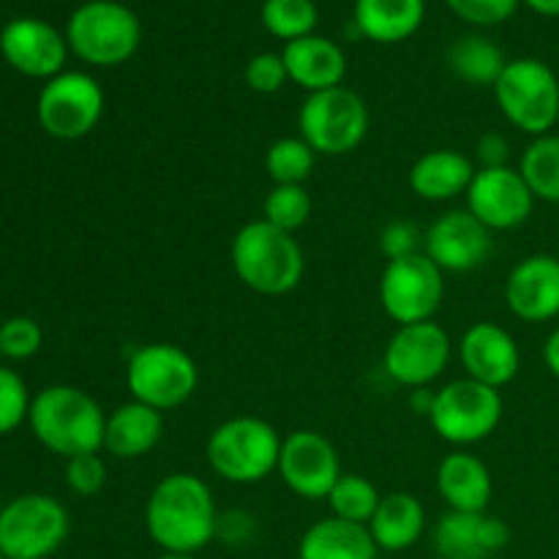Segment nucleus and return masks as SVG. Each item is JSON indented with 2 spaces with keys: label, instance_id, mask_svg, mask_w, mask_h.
Masks as SVG:
<instances>
[{
  "label": "nucleus",
  "instance_id": "f257e3e1",
  "mask_svg": "<svg viewBox=\"0 0 559 559\" xmlns=\"http://www.w3.org/2000/svg\"><path fill=\"white\" fill-rule=\"evenodd\" d=\"M216 497L191 473H173L153 486L145 502V527L153 544L173 555H197L218 535Z\"/></svg>",
  "mask_w": 559,
  "mask_h": 559
},
{
  "label": "nucleus",
  "instance_id": "f03ea898",
  "mask_svg": "<svg viewBox=\"0 0 559 559\" xmlns=\"http://www.w3.org/2000/svg\"><path fill=\"white\" fill-rule=\"evenodd\" d=\"M27 424L33 437L55 456L74 459L104 451L107 413L82 388L49 385L38 391Z\"/></svg>",
  "mask_w": 559,
  "mask_h": 559
},
{
  "label": "nucleus",
  "instance_id": "7ed1b4c3",
  "mask_svg": "<svg viewBox=\"0 0 559 559\" xmlns=\"http://www.w3.org/2000/svg\"><path fill=\"white\" fill-rule=\"evenodd\" d=\"M235 273L254 293L278 298L304 282L306 257L298 238L273 227L265 218L240 227L229 249Z\"/></svg>",
  "mask_w": 559,
  "mask_h": 559
},
{
  "label": "nucleus",
  "instance_id": "20e7f679",
  "mask_svg": "<svg viewBox=\"0 0 559 559\" xmlns=\"http://www.w3.org/2000/svg\"><path fill=\"white\" fill-rule=\"evenodd\" d=\"M282 435L267 420L238 415L211 431L205 459L213 473L227 484L251 486L278 469Z\"/></svg>",
  "mask_w": 559,
  "mask_h": 559
},
{
  "label": "nucleus",
  "instance_id": "39448f33",
  "mask_svg": "<svg viewBox=\"0 0 559 559\" xmlns=\"http://www.w3.org/2000/svg\"><path fill=\"white\" fill-rule=\"evenodd\" d=\"M495 91L502 118L513 129L535 136L551 134L559 118V80L549 63L538 58L508 60Z\"/></svg>",
  "mask_w": 559,
  "mask_h": 559
},
{
  "label": "nucleus",
  "instance_id": "423d86ee",
  "mask_svg": "<svg viewBox=\"0 0 559 559\" xmlns=\"http://www.w3.org/2000/svg\"><path fill=\"white\" fill-rule=\"evenodd\" d=\"M142 38L140 20L118 0H87L66 25L69 49L85 63L112 69L136 52Z\"/></svg>",
  "mask_w": 559,
  "mask_h": 559
},
{
  "label": "nucleus",
  "instance_id": "0eeeda50",
  "mask_svg": "<svg viewBox=\"0 0 559 559\" xmlns=\"http://www.w3.org/2000/svg\"><path fill=\"white\" fill-rule=\"evenodd\" d=\"M126 385L134 402L147 404L158 413H169L189 402L200 385L197 360L183 347L169 342H153L129 358Z\"/></svg>",
  "mask_w": 559,
  "mask_h": 559
},
{
  "label": "nucleus",
  "instance_id": "6e6552de",
  "mask_svg": "<svg viewBox=\"0 0 559 559\" xmlns=\"http://www.w3.org/2000/svg\"><path fill=\"white\" fill-rule=\"evenodd\" d=\"M369 107L349 87L309 93L300 104L298 129L317 156H347L369 134Z\"/></svg>",
  "mask_w": 559,
  "mask_h": 559
},
{
  "label": "nucleus",
  "instance_id": "1a4fd4ad",
  "mask_svg": "<svg viewBox=\"0 0 559 559\" xmlns=\"http://www.w3.org/2000/svg\"><path fill=\"white\" fill-rule=\"evenodd\" d=\"M502 413H506V404H502L500 391L462 377L435 391L429 424L448 445L469 448L495 435Z\"/></svg>",
  "mask_w": 559,
  "mask_h": 559
},
{
  "label": "nucleus",
  "instance_id": "9d476101",
  "mask_svg": "<svg viewBox=\"0 0 559 559\" xmlns=\"http://www.w3.org/2000/svg\"><path fill=\"white\" fill-rule=\"evenodd\" d=\"M69 511L49 495H22L0 511V551L5 559H47L69 538Z\"/></svg>",
  "mask_w": 559,
  "mask_h": 559
},
{
  "label": "nucleus",
  "instance_id": "9b49d317",
  "mask_svg": "<svg viewBox=\"0 0 559 559\" xmlns=\"http://www.w3.org/2000/svg\"><path fill=\"white\" fill-rule=\"evenodd\" d=\"M102 85L85 71H60L44 82L36 102V118L44 134L52 140L74 142L91 134L104 115Z\"/></svg>",
  "mask_w": 559,
  "mask_h": 559
},
{
  "label": "nucleus",
  "instance_id": "f8f14e48",
  "mask_svg": "<svg viewBox=\"0 0 559 559\" xmlns=\"http://www.w3.org/2000/svg\"><path fill=\"white\" fill-rule=\"evenodd\" d=\"M442 298H445V273L424 251L391 260L382 271L380 304L396 325L435 320Z\"/></svg>",
  "mask_w": 559,
  "mask_h": 559
},
{
  "label": "nucleus",
  "instance_id": "ddd939ff",
  "mask_svg": "<svg viewBox=\"0 0 559 559\" xmlns=\"http://www.w3.org/2000/svg\"><path fill=\"white\" fill-rule=\"evenodd\" d=\"M451 355L453 344L445 328L437 325L435 320L415 322V325H399L382 355V366L396 385L418 391L445 374Z\"/></svg>",
  "mask_w": 559,
  "mask_h": 559
},
{
  "label": "nucleus",
  "instance_id": "4468645a",
  "mask_svg": "<svg viewBox=\"0 0 559 559\" xmlns=\"http://www.w3.org/2000/svg\"><path fill=\"white\" fill-rule=\"evenodd\" d=\"M278 475L293 495L304 500H328L336 480L342 478V459L325 435L311 429L284 437Z\"/></svg>",
  "mask_w": 559,
  "mask_h": 559
},
{
  "label": "nucleus",
  "instance_id": "2eb2a0df",
  "mask_svg": "<svg viewBox=\"0 0 559 559\" xmlns=\"http://www.w3.org/2000/svg\"><path fill=\"white\" fill-rule=\"evenodd\" d=\"M467 211L491 233L516 229L533 216L535 194L513 167L478 169L467 189Z\"/></svg>",
  "mask_w": 559,
  "mask_h": 559
},
{
  "label": "nucleus",
  "instance_id": "dca6fc26",
  "mask_svg": "<svg viewBox=\"0 0 559 559\" xmlns=\"http://www.w3.org/2000/svg\"><path fill=\"white\" fill-rule=\"evenodd\" d=\"M491 229L484 227L467 207L445 211L424 235V254L442 273H469L491 254Z\"/></svg>",
  "mask_w": 559,
  "mask_h": 559
},
{
  "label": "nucleus",
  "instance_id": "f3484780",
  "mask_svg": "<svg viewBox=\"0 0 559 559\" xmlns=\"http://www.w3.org/2000/svg\"><path fill=\"white\" fill-rule=\"evenodd\" d=\"M0 55L20 74L47 82L66 71L69 41L49 22L36 16H16L0 31Z\"/></svg>",
  "mask_w": 559,
  "mask_h": 559
},
{
  "label": "nucleus",
  "instance_id": "a211bd4d",
  "mask_svg": "<svg viewBox=\"0 0 559 559\" xmlns=\"http://www.w3.org/2000/svg\"><path fill=\"white\" fill-rule=\"evenodd\" d=\"M459 360L464 374L475 382L502 391L516 380L522 369V353L511 333L497 322H475L459 342Z\"/></svg>",
  "mask_w": 559,
  "mask_h": 559
},
{
  "label": "nucleus",
  "instance_id": "6ab92c4d",
  "mask_svg": "<svg viewBox=\"0 0 559 559\" xmlns=\"http://www.w3.org/2000/svg\"><path fill=\"white\" fill-rule=\"evenodd\" d=\"M506 304L522 322H549L559 317V257L530 254L506 278Z\"/></svg>",
  "mask_w": 559,
  "mask_h": 559
},
{
  "label": "nucleus",
  "instance_id": "aec40b11",
  "mask_svg": "<svg viewBox=\"0 0 559 559\" xmlns=\"http://www.w3.org/2000/svg\"><path fill=\"white\" fill-rule=\"evenodd\" d=\"M511 544V527L489 513L448 511L435 527L440 559H489Z\"/></svg>",
  "mask_w": 559,
  "mask_h": 559
},
{
  "label": "nucleus",
  "instance_id": "412c9836",
  "mask_svg": "<svg viewBox=\"0 0 559 559\" xmlns=\"http://www.w3.org/2000/svg\"><path fill=\"white\" fill-rule=\"evenodd\" d=\"M287 66L289 82L304 87L306 93L331 91L342 87L347 76V55L336 41L325 36H306L298 41H289L282 52Z\"/></svg>",
  "mask_w": 559,
  "mask_h": 559
},
{
  "label": "nucleus",
  "instance_id": "4be33fe9",
  "mask_svg": "<svg viewBox=\"0 0 559 559\" xmlns=\"http://www.w3.org/2000/svg\"><path fill=\"white\" fill-rule=\"evenodd\" d=\"M437 491L448 511L486 513L495 495V480L484 459L469 451H453L437 467Z\"/></svg>",
  "mask_w": 559,
  "mask_h": 559
},
{
  "label": "nucleus",
  "instance_id": "5701e85b",
  "mask_svg": "<svg viewBox=\"0 0 559 559\" xmlns=\"http://www.w3.org/2000/svg\"><path fill=\"white\" fill-rule=\"evenodd\" d=\"M473 158L453 147H437L424 153L409 169V189L426 202H448L467 194L475 178Z\"/></svg>",
  "mask_w": 559,
  "mask_h": 559
},
{
  "label": "nucleus",
  "instance_id": "b1692460",
  "mask_svg": "<svg viewBox=\"0 0 559 559\" xmlns=\"http://www.w3.org/2000/svg\"><path fill=\"white\" fill-rule=\"evenodd\" d=\"M164 413L142 402H126L107 415L104 451L115 459H142L162 442Z\"/></svg>",
  "mask_w": 559,
  "mask_h": 559
},
{
  "label": "nucleus",
  "instance_id": "393cba45",
  "mask_svg": "<svg viewBox=\"0 0 559 559\" xmlns=\"http://www.w3.org/2000/svg\"><path fill=\"white\" fill-rule=\"evenodd\" d=\"M369 533L380 551L399 555V551L413 549L426 533L424 502L409 495V491L382 495L380 506H377L374 516L369 522Z\"/></svg>",
  "mask_w": 559,
  "mask_h": 559
},
{
  "label": "nucleus",
  "instance_id": "a878e982",
  "mask_svg": "<svg viewBox=\"0 0 559 559\" xmlns=\"http://www.w3.org/2000/svg\"><path fill=\"white\" fill-rule=\"evenodd\" d=\"M374 538L366 524L328 516L311 524L298 544V559H377Z\"/></svg>",
  "mask_w": 559,
  "mask_h": 559
},
{
  "label": "nucleus",
  "instance_id": "bb28decb",
  "mask_svg": "<svg viewBox=\"0 0 559 559\" xmlns=\"http://www.w3.org/2000/svg\"><path fill=\"white\" fill-rule=\"evenodd\" d=\"M424 0H358L355 27L360 36L377 44L407 41L424 25Z\"/></svg>",
  "mask_w": 559,
  "mask_h": 559
},
{
  "label": "nucleus",
  "instance_id": "cd10ccee",
  "mask_svg": "<svg viewBox=\"0 0 559 559\" xmlns=\"http://www.w3.org/2000/svg\"><path fill=\"white\" fill-rule=\"evenodd\" d=\"M506 66V52L491 38L478 33L459 38L448 49V69L453 71V76L475 87H495Z\"/></svg>",
  "mask_w": 559,
  "mask_h": 559
},
{
  "label": "nucleus",
  "instance_id": "c85d7f7f",
  "mask_svg": "<svg viewBox=\"0 0 559 559\" xmlns=\"http://www.w3.org/2000/svg\"><path fill=\"white\" fill-rule=\"evenodd\" d=\"M519 173L527 180L535 200L559 205V134L535 136L524 147Z\"/></svg>",
  "mask_w": 559,
  "mask_h": 559
},
{
  "label": "nucleus",
  "instance_id": "c756f323",
  "mask_svg": "<svg viewBox=\"0 0 559 559\" xmlns=\"http://www.w3.org/2000/svg\"><path fill=\"white\" fill-rule=\"evenodd\" d=\"M317 153L304 136H282L265 153V169L273 186H306L314 173Z\"/></svg>",
  "mask_w": 559,
  "mask_h": 559
},
{
  "label": "nucleus",
  "instance_id": "7c9ffc66",
  "mask_svg": "<svg viewBox=\"0 0 559 559\" xmlns=\"http://www.w3.org/2000/svg\"><path fill=\"white\" fill-rule=\"evenodd\" d=\"M380 500L382 495L377 491V486L369 478L355 473H344L331 489V495H328V506H331L333 516L344 519V522L366 524V527H369Z\"/></svg>",
  "mask_w": 559,
  "mask_h": 559
},
{
  "label": "nucleus",
  "instance_id": "2f4dec72",
  "mask_svg": "<svg viewBox=\"0 0 559 559\" xmlns=\"http://www.w3.org/2000/svg\"><path fill=\"white\" fill-rule=\"evenodd\" d=\"M317 5L314 0H265L262 3V25L271 36L282 41H298L314 33Z\"/></svg>",
  "mask_w": 559,
  "mask_h": 559
},
{
  "label": "nucleus",
  "instance_id": "473e14b6",
  "mask_svg": "<svg viewBox=\"0 0 559 559\" xmlns=\"http://www.w3.org/2000/svg\"><path fill=\"white\" fill-rule=\"evenodd\" d=\"M265 222L295 235L311 218V197L306 186H273L262 202Z\"/></svg>",
  "mask_w": 559,
  "mask_h": 559
},
{
  "label": "nucleus",
  "instance_id": "72a5a7b5",
  "mask_svg": "<svg viewBox=\"0 0 559 559\" xmlns=\"http://www.w3.org/2000/svg\"><path fill=\"white\" fill-rule=\"evenodd\" d=\"M44 333L33 317H9L0 322V358L27 360L41 349Z\"/></svg>",
  "mask_w": 559,
  "mask_h": 559
},
{
  "label": "nucleus",
  "instance_id": "f704fd0d",
  "mask_svg": "<svg viewBox=\"0 0 559 559\" xmlns=\"http://www.w3.org/2000/svg\"><path fill=\"white\" fill-rule=\"evenodd\" d=\"M31 393L16 371L0 366V435L20 429L31 415Z\"/></svg>",
  "mask_w": 559,
  "mask_h": 559
},
{
  "label": "nucleus",
  "instance_id": "c9c22d12",
  "mask_svg": "<svg viewBox=\"0 0 559 559\" xmlns=\"http://www.w3.org/2000/svg\"><path fill=\"white\" fill-rule=\"evenodd\" d=\"M66 486L76 497H96L107 486V462L98 453L66 459Z\"/></svg>",
  "mask_w": 559,
  "mask_h": 559
},
{
  "label": "nucleus",
  "instance_id": "e433bc0d",
  "mask_svg": "<svg viewBox=\"0 0 559 559\" xmlns=\"http://www.w3.org/2000/svg\"><path fill=\"white\" fill-rule=\"evenodd\" d=\"M448 9L469 25L491 27L511 20L522 0H445Z\"/></svg>",
  "mask_w": 559,
  "mask_h": 559
},
{
  "label": "nucleus",
  "instance_id": "4c0bfd02",
  "mask_svg": "<svg viewBox=\"0 0 559 559\" xmlns=\"http://www.w3.org/2000/svg\"><path fill=\"white\" fill-rule=\"evenodd\" d=\"M287 66H284L282 55L276 52H260L246 63V85L262 96L278 93L287 85Z\"/></svg>",
  "mask_w": 559,
  "mask_h": 559
},
{
  "label": "nucleus",
  "instance_id": "58836bf2",
  "mask_svg": "<svg viewBox=\"0 0 559 559\" xmlns=\"http://www.w3.org/2000/svg\"><path fill=\"white\" fill-rule=\"evenodd\" d=\"M424 243L418 227L409 222H391L380 235V251L385 254V260H402V257L418 254V246Z\"/></svg>",
  "mask_w": 559,
  "mask_h": 559
},
{
  "label": "nucleus",
  "instance_id": "ea45409f",
  "mask_svg": "<svg viewBox=\"0 0 559 559\" xmlns=\"http://www.w3.org/2000/svg\"><path fill=\"white\" fill-rule=\"evenodd\" d=\"M475 158L480 164L478 169L508 167V162H511V142L500 131H486L475 142Z\"/></svg>",
  "mask_w": 559,
  "mask_h": 559
},
{
  "label": "nucleus",
  "instance_id": "a19ab883",
  "mask_svg": "<svg viewBox=\"0 0 559 559\" xmlns=\"http://www.w3.org/2000/svg\"><path fill=\"white\" fill-rule=\"evenodd\" d=\"M254 533V519L249 513L240 516V524H235V511L227 513V516L218 519V535L216 538H224L227 544H246Z\"/></svg>",
  "mask_w": 559,
  "mask_h": 559
},
{
  "label": "nucleus",
  "instance_id": "79ce46f5",
  "mask_svg": "<svg viewBox=\"0 0 559 559\" xmlns=\"http://www.w3.org/2000/svg\"><path fill=\"white\" fill-rule=\"evenodd\" d=\"M544 364H546V369H549L551 374H555L557 380H559V325L549 333V338H546V344H544Z\"/></svg>",
  "mask_w": 559,
  "mask_h": 559
},
{
  "label": "nucleus",
  "instance_id": "37998d69",
  "mask_svg": "<svg viewBox=\"0 0 559 559\" xmlns=\"http://www.w3.org/2000/svg\"><path fill=\"white\" fill-rule=\"evenodd\" d=\"M409 407H413V413L426 415V418H429L431 407H435V391H429V388H418V391H413V396H409Z\"/></svg>",
  "mask_w": 559,
  "mask_h": 559
},
{
  "label": "nucleus",
  "instance_id": "c03bdc74",
  "mask_svg": "<svg viewBox=\"0 0 559 559\" xmlns=\"http://www.w3.org/2000/svg\"><path fill=\"white\" fill-rule=\"evenodd\" d=\"M522 3L540 16H559V0H522Z\"/></svg>",
  "mask_w": 559,
  "mask_h": 559
},
{
  "label": "nucleus",
  "instance_id": "a18cd8bd",
  "mask_svg": "<svg viewBox=\"0 0 559 559\" xmlns=\"http://www.w3.org/2000/svg\"><path fill=\"white\" fill-rule=\"evenodd\" d=\"M158 559H200L197 555H173V551H164Z\"/></svg>",
  "mask_w": 559,
  "mask_h": 559
},
{
  "label": "nucleus",
  "instance_id": "49530a36",
  "mask_svg": "<svg viewBox=\"0 0 559 559\" xmlns=\"http://www.w3.org/2000/svg\"><path fill=\"white\" fill-rule=\"evenodd\" d=\"M0 511H3V500H0Z\"/></svg>",
  "mask_w": 559,
  "mask_h": 559
},
{
  "label": "nucleus",
  "instance_id": "de8ad7c7",
  "mask_svg": "<svg viewBox=\"0 0 559 559\" xmlns=\"http://www.w3.org/2000/svg\"><path fill=\"white\" fill-rule=\"evenodd\" d=\"M0 559H5V555H3V551H0Z\"/></svg>",
  "mask_w": 559,
  "mask_h": 559
},
{
  "label": "nucleus",
  "instance_id": "09e8293b",
  "mask_svg": "<svg viewBox=\"0 0 559 559\" xmlns=\"http://www.w3.org/2000/svg\"><path fill=\"white\" fill-rule=\"evenodd\" d=\"M557 126H559V118H557Z\"/></svg>",
  "mask_w": 559,
  "mask_h": 559
},
{
  "label": "nucleus",
  "instance_id": "8fccbe9b",
  "mask_svg": "<svg viewBox=\"0 0 559 559\" xmlns=\"http://www.w3.org/2000/svg\"><path fill=\"white\" fill-rule=\"evenodd\" d=\"M557 257H559V251H557Z\"/></svg>",
  "mask_w": 559,
  "mask_h": 559
}]
</instances>
